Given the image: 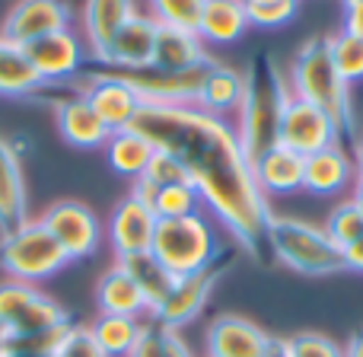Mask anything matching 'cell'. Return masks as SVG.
I'll list each match as a JSON object with an SVG mask.
<instances>
[{
    "mask_svg": "<svg viewBox=\"0 0 363 357\" xmlns=\"http://www.w3.org/2000/svg\"><path fill=\"white\" fill-rule=\"evenodd\" d=\"M236 256H239V252H230V258H223V262L217 258L213 265L194 271V275L176 278L169 297H166L163 307H160L150 319H157L160 326H169V329H182V326H188V322H194L201 316V309L207 307V297H211V290L217 287L220 275L230 268V262Z\"/></svg>",
    "mask_w": 363,
    "mask_h": 357,
    "instance_id": "30bf717a",
    "label": "cell"
},
{
    "mask_svg": "<svg viewBox=\"0 0 363 357\" xmlns=\"http://www.w3.org/2000/svg\"><path fill=\"white\" fill-rule=\"evenodd\" d=\"M303 163L306 160L300 153L277 144L252 163V176L264 198H287V194L303 192Z\"/></svg>",
    "mask_w": 363,
    "mask_h": 357,
    "instance_id": "44dd1931",
    "label": "cell"
},
{
    "mask_svg": "<svg viewBox=\"0 0 363 357\" xmlns=\"http://www.w3.org/2000/svg\"><path fill=\"white\" fill-rule=\"evenodd\" d=\"M80 93L112 134L131 128L138 112L144 109V99L138 96V89H134L118 70H115V74H108V70L106 74H93Z\"/></svg>",
    "mask_w": 363,
    "mask_h": 357,
    "instance_id": "7c38bea8",
    "label": "cell"
},
{
    "mask_svg": "<svg viewBox=\"0 0 363 357\" xmlns=\"http://www.w3.org/2000/svg\"><path fill=\"white\" fill-rule=\"evenodd\" d=\"M55 121H57L61 138L67 141L70 147H77V150H99V147H106V141L112 138V131L99 121V115L83 99V93L57 99Z\"/></svg>",
    "mask_w": 363,
    "mask_h": 357,
    "instance_id": "d6986e66",
    "label": "cell"
},
{
    "mask_svg": "<svg viewBox=\"0 0 363 357\" xmlns=\"http://www.w3.org/2000/svg\"><path fill=\"white\" fill-rule=\"evenodd\" d=\"M271 341L274 339L258 322L236 313H223L207 326L204 351L207 357H264Z\"/></svg>",
    "mask_w": 363,
    "mask_h": 357,
    "instance_id": "9a60e30c",
    "label": "cell"
},
{
    "mask_svg": "<svg viewBox=\"0 0 363 357\" xmlns=\"http://www.w3.org/2000/svg\"><path fill=\"white\" fill-rule=\"evenodd\" d=\"M140 319H131V316H106L99 313V319L93 322V335L99 341V348L106 351L108 357H128V351L134 348L140 335Z\"/></svg>",
    "mask_w": 363,
    "mask_h": 357,
    "instance_id": "f546056e",
    "label": "cell"
},
{
    "mask_svg": "<svg viewBox=\"0 0 363 357\" xmlns=\"http://www.w3.org/2000/svg\"><path fill=\"white\" fill-rule=\"evenodd\" d=\"M48 233L57 239V246L64 249V256L74 262V258H89L99 252V243H102V224L96 217V211L83 201H74V198H64V201H55V204L45 207L42 217Z\"/></svg>",
    "mask_w": 363,
    "mask_h": 357,
    "instance_id": "9c48e42d",
    "label": "cell"
},
{
    "mask_svg": "<svg viewBox=\"0 0 363 357\" xmlns=\"http://www.w3.org/2000/svg\"><path fill=\"white\" fill-rule=\"evenodd\" d=\"M70 316L57 300L26 281L6 278L0 284V335L6 341L26 339V335L45 332L55 326H67Z\"/></svg>",
    "mask_w": 363,
    "mask_h": 357,
    "instance_id": "52a82bcc",
    "label": "cell"
},
{
    "mask_svg": "<svg viewBox=\"0 0 363 357\" xmlns=\"http://www.w3.org/2000/svg\"><path fill=\"white\" fill-rule=\"evenodd\" d=\"M163 341H166V326L150 319L140 326V335L134 341V348L128 351V357H163Z\"/></svg>",
    "mask_w": 363,
    "mask_h": 357,
    "instance_id": "f35d334b",
    "label": "cell"
},
{
    "mask_svg": "<svg viewBox=\"0 0 363 357\" xmlns=\"http://www.w3.org/2000/svg\"><path fill=\"white\" fill-rule=\"evenodd\" d=\"M277 144L300 153V157L306 160V157H313V153L325 150V147L341 144V131L328 112H322L313 102L296 99V96L290 93L287 102H284V112H281Z\"/></svg>",
    "mask_w": 363,
    "mask_h": 357,
    "instance_id": "ba28073f",
    "label": "cell"
},
{
    "mask_svg": "<svg viewBox=\"0 0 363 357\" xmlns=\"http://www.w3.org/2000/svg\"><path fill=\"white\" fill-rule=\"evenodd\" d=\"M150 211L157 214V220H176V217H191L201 214V194L191 182H179V185H163L157 188Z\"/></svg>",
    "mask_w": 363,
    "mask_h": 357,
    "instance_id": "4dcf8cb0",
    "label": "cell"
},
{
    "mask_svg": "<svg viewBox=\"0 0 363 357\" xmlns=\"http://www.w3.org/2000/svg\"><path fill=\"white\" fill-rule=\"evenodd\" d=\"M61 29H70V6L64 0H16L13 10L4 16L0 38L26 48L35 38H45Z\"/></svg>",
    "mask_w": 363,
    "mask_h": 357,
    "instance_id": "4fadbf2b",
    "label": "cell"
},
{
    "mask_svg": "<svg viewBox=\"0 0 363 357\" xmlns=\"http://www.w3.org/2000/svg\"><path fill=\"white\" fill-rule=\"evenodd\" d=\"M144 179H150L157 188L179 185V182H188V170H185V163H182L176 153L157 150V153H153V160H150V166H147Z\"/></svg>",
    "mask_w": 363,
    "mask_h": 357,
    "instance_id": "74e56055",
    "label": "cell"
},
{
    "mask_svg": "<svg viewBox=\"0 0 363 357\" xmlns=\"http://www.w3.org/2000/svg\"><path fill=\"white\" fill-rule=\"evenodd\" d=\"M322 226H325L328 239L345 252L363 236V211L354 204L351 198H345V201H338V204L328 211V217H325V224Z\"/></svg>",
    "mask_w": 363,
    "mask_h": 357,
    "instance_id": "1f68e13d",
    "label": "cell"
},
{
    "mask_svg": "<svg viewBox=\"0 0 363 357\" xmlns=\"http://www.w3.org/2000/svg\"><path fill=\"white\" fill-rule=\"evenodd\" d=\"M115 262L134 278V284L140 287V294H144V300H147V309H150V316H153L163 307L166 297H169L172 284H176V275L166 271L163 262H160L153 252H134V256L115 258Z\"/></svg>",
    "mask_w": 363,
    "mask_h": 357,
    "instance_id": "4316f807",
    "label": "cell"
},
{
    "mask_svg": "<svg viewBox=\"0 0 363 357\" xmlns=\"http://www.w3.org/2000/svg\"><path fill=\"white\" fill-rule=\"evenodd\" d=\"M249 10L245 0H204V10L198 19V35L207 48L233 45L249 32Z\"/></svg>",
    "mask_w": 363,
    "mask_h": 357,
    "instance_id": "603a6c76",
    "label": "cell"
},
{
    "mask_svg": "<svg viewBox=\"0 0 363 357\" xmlns=\"http://www.w3.org/2000/svg\"><path fill=\"white\" fill-rule=\"evenodd\" d=\"M354 172L363 176V138L357 141V147H354Z\"/></svg>",
    "mask_w": 363,
    "mask_h": 357,
    "instance_id": "bcb514c9",
    "label": "cell"
},
{
    "mask_svg": "<svg viewBox=\"0 0 363 357\" xmlns=\"http://www.w3.org/2000/svg\"><path fill=\"white\" fill-rule=\"evenodd\" d=\"M67 262L70 258L64 256V249L42 220H26L16 230L0 236V268L13 281H45V278L57 275Z\"/></svg>",
    "mask_w": 363,
    "mask_h": 357,
    "instance_id": "8992f818",
    "label": "cell"
},
{
    "mask_svg": "<svg viewBox=\"0 0 363 357\" xmlns=\"http://www.w3.org/2000/svg\"><path fill=\"white\" fill-rule=\"evenodd\" d=\"M26 220H29V201H26L23 163L16 147L0 134V236Z\"/></svg>",
    "mask_w": 363,
    "mask_h": 357,
    "instance_id": "7402d4cb",
    "label": "cell"
},
{
    "mask_svg": "<svg viewBox=\"0 0 363 357\" xmlns=\"http://www.w3.org/2000/svg\"><path fill=\"white\" fill-rule=\"evenodd\" d=\"M51 357H108V354L99 348L93 329L74 326V322H70L67 332H64V339L57 341V348L51 351Z\"/></svg>",
    "mask_w": 363,
    "mask_h": 357,
    "instance_id": "e575fe53",
    "label": "cell"
},
{
    "mask_svg": "<svg viewBox=\"0 0 363 357\" xmlns=\"http://www.w3.org/2000/svg\"><path fill=\"white\" fill-rule=\"evenodd\" d=\"M245 4H268V0H245Z\"/></svg>",
    "mask_w": 363,
    "mask_h": 357,
    "instance_id": "f907efd6",
    "label": "cell"
},
{
    "mask_svg": "<svg viewBox=\"0 0 363 357\" xmlns=\"http://www.w3.org/2000/svg\"><path fill=\"white\" fill-rule=\"evenodd\" d=\"M150 252L163 262L166 271H172L176 278H185L217 262L220 243L211 220L204 214H191V217L157 220Z\"/></svg>",
    "mask_w": 363,
    "mask_h": 357,
    "instance_id": "5b68a950",
    "label": "cell"
},
{
    "mask_svg": "<svg viewBox=\"0 0 363 357\" xmlns=\"http://www.w3.org/2000/svg\"><path fill=\"white\" fill-rule=\"evenodd\" d=\"M26 55H29L32 67L38 70V77L45 83H55V80H67V77H74L83 67L86 45H83V38L74 29H61V32H51V35L29 42L26 45Z\"/></svg>",
    "mask_w": 363,
    "mask_h": 357,
    "instance_id": "e0dca14e",
    "label": "cell"
},
{
    "mask_svg": "<svg viewBox=\"0 0 363 357\" xmlns=\"http://www.w3.org/2000/svg\"><path fill=\"white\" fill-rule=\"evenodd\" d=\"M4 351H6V339L0 335V357H4Z\"/></svg>",
    "mask_w": 363,
    "mask_h": 357,
    "instance_id": "c3c4849f",
    "label": "cell"
},
{
    "mask_svg": "<svg viewBox=\"0 0 363 357\" xmlns=\"http://www.w3.org/2000/svg\"><path fill=\"white\" fill-rule=\"evenodd\" d=\"M213 64V61H211ZM191 67V70H160V67H140V70H118L144 99V106H194L198 99L204 70L211 67Z\"/></svg>",
    "mask_w": 363,
    "mask_h": 357,
    "instance_id": "8fae6325",
    "label": "cell"
},
{
    "mask_svg": "<svg viewBox=\"0 0 363 357\" xmlns=\"http://www.w3.org/2000/svg\"><path fill=\"white\" fill-rule=\"evenodd\" d=\"M287 87L296 99L313 102L315 109L328 112L338 125V131H351L354 112H351V96H347V83L341 80L338 67L328 51V38H309L303 48L294 55L287 67Z\"/></svg>",
    "mask_w": 363,
    "mask_h": 357,
    "instance_id": "3957f363",
    "label": "cell"
},
{
    "mask_svg": "<svg viewBox=\"0 0 363 357\" xmlns=\"http://www.w3.org/2000/svg\"><path fill=\"white\" fill-rule=\"evenodd\" d=\"M147 6H150V16L160 26H176V29L198 32L204 0H147Z\"/></svg>",
    "mask_w": 363,
    "mask_h": 357,
    "instance_id": "836d02e7",
    "label": "cell"
},
{
    "mask_svg": "<svg viewBox=\"0 0 363 357\" xmlns=\"http://www.w3.org/2000/svg\"><path fill=\"white\" fill-rule=\"evenodd\" d=\"M42 87H48V83L32 67L26 48L0 38V96H29Z\"/></svg>",
    "mask_w": 363,
    "mask_h": 357,
    "instance_id": "f1b7e54d",
    "label": "cell"
},
{
    "mask_svg": "<svg viewBox=\"0 0 363 357\" xmlns=\"http://www.w3.org/2000/svg\"><path fill=\"white\" fill-rule=\"evenodd\" d=\"M245 99V74L230 64L213 61L211 67L204 70V80H201L198 99H194V109L207 115H217V119L233 121Z\"/></svg>",
    "mask_w": 363,
    "mask_h": 357,
    "instance_id": "ac0fdd59",
    "label": "cell"
},
{
    "mask_svg": "<svg viewBox=\"0 0 363 357\" xmlns=\"http://www.w3.org/2000/svg\"><path fill=\"white\" fill-rule=\"evenodd\" d=\"M138 13L134 0H83V38L93 57L106 51L112 35Z\"/></svg>",
    "mask_w": 363,
    "mask_h": 357,
    "instance_id": "d4e9b609",
    "label": "cell"
},
{
    "mask_svg": "<svg viewBox=\"0 0 363 357\" xmlns=\"http://www.w3.org/2000/svg\"><path fill=\"white\" fill-rule=\"evenodd\" d=\"M300 0H268V4H245L249 10V23L258 29H281L294 19Z\"/></svg>",
    "mask_w": 363,
    "mask_h": 357,
    "instance_id": "8d00e7d4",
    "label": "cell"
},
{
    "mask_svg": "<svg viewBox=\"0 0 363 357\" xmlns=\"http://www.w3.org/2000/svg\"><path fill=\"white\" fill-rule=\"evenodd\" d=\"M287 96V77L277 70V64L271 57L255 61V67L245 74V99L239 106L233 125H236L239 144H242V153L249 163H255L262 153L277 147V128H281V112Z\"/></svg>",
    "mask_w": 363,
    "mask_h": 357,
    "instance_id": "7a4b0ae2",
    "label": "cell"
},
{
    "mask_svg": "<svg viewBox=\"0 0 363 357\" xmlns=\"http://www.w3.org/2000/svg\"><path fill=\"white\" fill-rule=\"evenodd\" d=\"M163 357H194L188 341L182 339L179 329H169L166 326V341H163Z\"/></svg>",
    "mask_w": 363,
    "mask_h": 357,
    "instance_id": "ab89813d",
    "label": "cell"
},
{
    "mask_svg": "<svg viewBox=\"0 0 363 357\" xmlns=\"http://www.w3.org/2000/svg\"><path fill=\"white\" fill-rule=\"evenodd\" d=\"M357 172H354V160L347 157L345 144L325 147V150L306 157L303 163V188L319 198H335V194L347 192L354 185Z\"/></svg>",
    "mask_w": 363,
    "mask_h": 357,
    "instance_id": "ffe728a7",
    "label": "cell"
},
{
    "mask_svg": "<svg viewBox=\"0 0 363 357\" xmlns=\"http://www.w3.org/2000/svg\"><path fill=\"white\" fill-rule=\"evenodd\" d=\"M268 249L284 268L306 278H328L345 271V252L328 239L325 226L309 224L300 217H284L271 214L268 220Z\"/></svg>",
    "mask_w": 363,
    "mask_h": 357,
    "instance_id": "277c9868",
    "label": "cell"
},
{
    "mask_svg": "<svg viewBox=\"0 0 363 357\" xmlns=\"http://www.w3.org/2000/svg\"><path fill=\"white\" fill-rule=\"evenodd\" d=\"M345 268H351V271H363V236L351 246V249H345Z\"/></svg>",
    "mask_w": 363,
    "mask_h": 357,
    "instance_id": "b9f144b4",
    "label": "cell"
},
{
    "mask_svg": "<svg viewBox=\"0 0 363 357\" xmlns=\"http://www.w3.org/2000/svg\"><path fill=\"white\" fill-rule=\"evenodd\" d=\"M341 351H345V357H363V329L347 339V345L341 348Z\"/></svg>",
    "mask_w": 363,
    "mask_h": 357,
    "instance_id": "7bdbcfd3",
    "label": "cell"
},
{
    "mask_svg": "<svg viewBox=\"0 0 363 357\" xmlns=\"http://www.w3.org/2000/svg\"><path fill=\"white\" fill-rule=\"evenodd\" d=\"M4 357H51V354H32V351H19V348H6Z\"/></svg>",
    "mask_w": 363,
    "mask_h": 357,
    "instance_id": "7dc6e473",
    "label": "cell"
},
{
    "mask_svg": "<svg viewBox=\"0 0 363 357\" xmlns=\"http://www.w3.org/2000/svg\"><path fill=\"white\" fill-rule=\"evenodd\" d=\"M131 128L157 150L176 153L188 170V182L198 188L201 204L211 207L245 256L262 258L274 211L252 176L236 125L194 106H144Z\"/></svg>",
    "mask_w": 363,
    "mask_h": 357,
    "instance_id": "6da1fadb",
    "label": "cell"
},
{
    "mask_svg": "<svg viewBox=\"0 0 363 357\" xmlns=\"http://www.w3.org/2000/svg\"><path fill=\"white\" fill-rule=\"evenodd\" d=\"M213 57L207 55V45L201 42L198 32L176 29V26H160L157 29V48H153V67L160 70H191L204 67Z\"/></svg>",
    "mask_w": 363,
    "mask_h": 357,
    "instance_id": "cb8c5ba5",
    "label": "cell"
},
{
    "mask_svg": "<svg viewBox=\"0 0 363 357\" xmlns=\"http://www.w3.org/2000/svg\"><path fill=\"white\" fill-rule=\"evenodd\" d=\"M157 29L160 23L150 13H134L125 26L112 35V42L106 45L96 61L115 70H140L153 64V48H157Z\"/></svg>",
    "mask_w": 363,
    "mask_h": 357,
    "instance_id": "5bb4252c",
    "label": "cell"
},
{
    "mask_svg": "<svg viewBox=\"0 0 363 357\" xmlns=\"http://www.w3.org/2000/svg\"><path fill=\"white\" fill-rule=\"evenodd\" d=\"M102 150H106L108 166H112L118 176H128L134 182V179H140L147 172V166H150L157 147H153L144 134L134 131V128H125V131H115L112 138L106 141Z\"/></svg>",
    "mask_w": 363,
    "mask_h": 357,
    "instance_id": "83f0119b",
    "label": "cell"
},
{
    "mask_svg": "<svg viewBox=\"0 0 363 357\" xmlns=\"http://www.w3.org/2000/svg\"><path fill=\"white\" fill-rule=\"evenodd\" d=\"M351 201L363 211V176L354 179V185H351Z\"/></svg>",
    "mask_w": 363,
    "mask_h": 357,
    "instance_id": "ee69618b",
    "label": "cell"
},
{
    "mask_svg": "<svg viewBox=\"0 0 363 357\" xmlns=\"http://www.w3.org/2000/svg\"><path fill=\"white\" fill-rule=\"evenodd\" d=\"M341 29L363 38V0L354 6H345V23H341Z\"/></svg>",
    "mask_w": 363,
    "mask_h": 357,
    "instance_id": "60d3db41",
    "label": "cell"
},
{
    "mask_svg": "<svg viewBox=\"0 0 363 357\" xmlns=\"http://www.w3.org/2000/svg\"><path fill=\"white\" fill-rule=\"evenodd\" d=\"M153 233H157V214L138 198H121L112 207V217L106 224V236L112 243L115 258L134 256V252H150Z\"/></svg>",
    "mask_w": 363,
    "mask_h": 357,
    "instance_id": "2e32d148",
    "label": "cell"
},
{
    "mask_svg": "<svg viewBox=\"0 0 363 357\" xmlns=\"http://www.w3.org/2000/svg\"><path fill=\"white\" fill-rule=\"evenodd\" d=\"M354 4H360V0H341V6H354Z\"/></svg>",
    "mask_w": 363,
    "mask_h": 357,
    "instance_id": "681fc988",
    "label": "cell"
},
{
    "mask_svg": "<svg viewBox=\"0 0 363 357\" xmlns=\"http://www.w3.org/2000/svg\"><path fill=\"white\" fill-rule=\"evenodd\" d=\"M264 357H290L287 354V345H284V339H274L271 341V348H268V354Z\"/></svg>",
    "mask_w": 363,
    "mask_h": 357,
    "instance_id": "f6af8a7d",
    "label": "cell"
},
{
    "mask_svg": "<svg viewBox=\"0 0 363 357\" xmlns=\"http://www.w3.org/2000/svg\"><path fill=\"white\" fill-rule=\"evenodd\" d=\"M284 345H287L290 357H345L338 341L322 332H296L284 339Z\"/></svg>",
    "mask_w": 363,
    "mask_h": 357,
    "instance_id": "d590c367",
    "label": "cell"
},
{
    "mask_svg": "<svg viewBox=\"0 0 363 357\" xmlns=\"http://www.w3.org/2000/svg\"><path fill=\"white\" fill-rule=\"evenodd\" d=\"M328 51H332V61L347 87L354 80H363V38L360 35H351L345 29L335 32V35H328Z\"/></svg>",
    "mask_w": 363,
    "mask_h": 357,
    "instance_id": "d6a6232c",
    "label": "cell"
},
{
    "mask_svg": "<svg viewBox=\"0 0 363 357\" xmlns=\"http://www.w3.org/2000/svg\"><path fill=\"white\" fill-rule=\"evenodd\" d=\"M96 303H99V313H106V316H131V319H144V316H150L140 287L134 284V278L128 275L118 262L99 278Z\"/></svg>",
    "mask_w": 363,
    "mask_h": 357,
    "instance_id": "484cf974",
    "label": "cell"
}]
</instances>
